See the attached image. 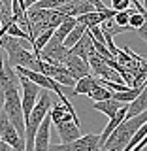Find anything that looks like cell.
Instances as JSON below:
<instances>
[{
  "label": "cell",
  "instance_id": "6da1fadb",
  "mask_svg": "<svg viewBox=\"0 0 147 151\" xmlns=\"http://www.w3.org/2000/svg\"><path fill=\"white\" fill-rule=\"evenodd\" d=\"M0 47L6 49L8 60L6 63L11 68H28V70H36L38 72V57L32 53L30 49H27V45H23V40L13 38L9 34H0Z\"/></svg>",
  "mask_w": 147,
  "mask_h": 151
},
{
  "label": "cell",
  "instance_id": "7a4b0ae2",
  "mask_svg": "<svg viewBox=\"0 0 147 151\" xmlns=\"http://www.w3.org/2000/svg\"><path fill=\"white\" fill-rule=\"evenodd\" d=\"M145 123H147V111H141L134 117H128V119L125 117V119L113 129V132L106 138V142L102 144V147L98 151H123V147H125V145L128 144V140L132 138V134H134L140 127H143Z\"/></svg>",
  "mask_w": 147,
  "mask_h": 151
},
{
  "label": "cell",
  "instance_id": "3957f363",
  "mask_svg": "<svg viewBox=\"0 0 147 151\" xmlns=\"http://www.w3.org/2000/svg\"><path fill=\"white\" fill-rule=\"evenodd\" d=\"M98 134H81L68 144H49V151H98Z\"/></svg>",
  "mask_w": 147,
  "mask_h": 151
},
{
  "label": "cell",
  "instance_id": "277c9868",
  "mask_svg": "<svg viewBox=\"0 0 147 151\" xmlns=\"http://www.w3.org/2000/svg\"><path fill=\"white\" fill-rule=\"evenodd\" d=\"M0 140H4L11 151H25V138L15 130V127L8 121L6 113L0 110Z\"/></svg>",
  "mask_w": 147,
  "mask_h": 151
},
{
  "label": "cell",
  "instance_id": "5b68a950",
  "mask_svg": "<svg viewBox=\"0 0 147 151\" xmlns=\"http://www.w3.org/2000/svg\"><path fill=\"white\" fill-rule=\"evenodd\" d=\"M19 85H21V89H23V96H21L23 117L27 119V117L30 115V111H32V108H34L36 100H38V94H40V87H38L34 81H30L28 78L21 76V74H19Z\"/></svg>",
  "mask_w": 147,
  "mask_h": 151
},
{
  "label": "cell",
  "instance_id": "8992f818",
  "mask_svg": "<svg viewBox=\"0 0 147 151\" xmlns=\"http://www.w3.org/2000/svg\"><path fill=\"white\" fill-rule=\"evenodd\" d=\"M49 138H51V119L49 115H45L34 134V151H49L51 144Z\"/></svg>",
  "mask_w": 147,
  "mask_h": 151
},
{
  "label": "cell",
  "instance_id": "52a82bcc",
  "mask_svg": "<svg viewBox=\"0 0 147 151\" xmlns=\"http://www.w3.org/2000/svg\"><path fill=\"white\" fill-rule=\"evenodd\" d=\"M57 12H60L62 15H68V17H77V15H83V13L94 12V8L89 0H72V2L60 4L57 8Z\"/></svg>",
  "mask_w": 147,
  "mask_h": 151
},
{
  "label": "cell",
  "instance_id": "ba28073f",
  "mask_svg": "<svg viewBox=\"0 0 147 151\" xmlns=\"http://www.w3.org/2000/svg\"><path fill=\"white\" fill-rule=\"evenodd\" d=\"M64 66L68 68V72H70V76H72L74 79H79V78H83V76L91 74L89 63L83 60L81 57H77V55H70L68 53V57H66V60H64Z\"/></svg>",
  "mask_w": 147,
  "mask_h": 151
},
{
  "label": "cell",
  "instance_id": "9c48e42d",
  "mask_svg": "<svg viewBox=\"0 0 147 151\" xmlns=\"http://www.w3.org/2000/svg\"><path fill=\"white\" fill-rule=\"evenodd\" d=\"M55 127H57V132H59L60 144H68V142L81 136V127L75 125L74 121H59Z\"/></svg>",
  "mask_w": 147,
  "mask_h": 151
},
{
  "label": "cell",
  "instance_id": "30bf717a",
  "mask_svg": "<svg viewBox=\"0 0 147 151\" xmlns=\"http://www.w3.org/2000/svg\"><path fill=\"white\" fill-rule=\"evenodd\" d=\"M93 51H94V47L91 45V34H89V30H85V34L79 38L72 47H70L68 53L70 55H77V57H81L83 60H87L89 55H91Z\"/></svg>",
  "mask_w": 147,
  "mask_h": 151
},
{
  "label": "cell",
  "instance_id": "8fae6325",
  "mask_svg": "<svg viewBox=\"0 0 147 151\" xmlns=\"http://www.w3.org/2000/svg\"><path fill=\"white\" fill-rule=\"evenodd\" d=\"M141 111H147V91H145V89H143V91H141L132 102L126 104V113H125V117L128 119V117H134V115H138V113H141Z\"/></svg>",
  "mask_w": 147,
  "mask_h": 151
},
{
  "label": "cell",
  "instance_id": "7c38bea8",
  "mask_svg": "<svg viewBox=\"0 0 147 151\" xmlns=\"http://www.w3.org/2000/svg\"><path fill=\"white\" fill-rule=\"evenodd\" d=\"M96 85V78L94 76H83V78L75 79L74 87H72V96H77V94H87L91 89Z\"/></svg>",
  "mask_w": 147,
  "mask_h": 151
},
{
  "label": "cell",
  "instance_id": "4fadbf2b",
  "mask_svg": "<svg viewBox=\"0 0 147 151\" xmlns=\"http://www.w3.org/2000/svg\"><path fill=\"white\" fill-rule=\"evenodd\" d=\"M123 106L121 102H117V100H113V98H108V100H98V102H93V110H96V111H102L104 115L110 119V117L115 113L119 108Z\"/></svg>",
  "mask_w": 147,
  "mask_h": 151
},
{
  "label": "cell",
  "instance_id": "5bb4252c",
  "mask_svg": "<svg viewBox=\"0 0 147 151\" xmlns=\"http://www.w3.org/2000/svg\"><path fill=\"white\" fill-rule=\"evenodd\" d=\"M106 19H111V17H108L106 13H100V12H89V13H83V15H77L75 21L89 28V27H94V25H100Z\"/></svg>",
  "mask_w": 147,
  "mask_h": 151
},
{
  "label": "cell",
  "instance_id": "9a60e30c",
  "mask_svg": "<svg viewBox=\"0 0 147 151\" xmlns=\"http://www.w3.org/2000/svg\"><path fill=\"white\" fill-rule=\"evenodd\" d=\"M145 87H128L126 91H117V93H111V98L113 100H117V102H121V104H128L132 102L138 94L143 91Z\"/></svg>",
  "mask_w": 147,
  "mask_h": 151
},
{
  "label": "cell",
  "instance_id": "2e32d148",
  "mask_svg": "<svg viewBox=\"0 0 147 151\" xmlns=\"http://www.w3.org/2000/svg\"><path fill=\"white\" fill-rule=\"evenodd\" d=\"M85 30H87V27L85 25H81V23H77L75 21V25L72 27V30L68 32V34H66V38H64V42H62V45L66 47V49H70V47H72L75 42L79 40V38H81L83 34H85Z\"/></svg>",
  "mask_w": 147,
  "mask_h": 151
},
{
  "label": "cell",
  "instance_id": "e0dca14e",
  "mask_svg": "<svg viewBox=\"0 0 147 151\" xmlns=\"http://www.w3.org/2000/svg\"><path fill=\"white\" fill-rule=\"evenodd\" d=\"M128 28L130 30H140L141 34H145V13H140V12H136L134 8H130Z\"/></svg>",
  "mask_w": 147,
  "mask_h": 151
},
{
  "label": "cell",
  "instance_id": "ac0fdd59",
  "mask_svg": "<svg viewBox=\"0 0 147 151\" xmlns=\"http://www.w3.org/2000/svg\"><path fill=\"white\" fill-rule=\"evenodd\" d=\"M87 96L91 98L93 102H98V100H108V98H111V91L108 87H104V85L98 83V79H96V85L91 89V91L87 93Z\"/></svg>",
  "mask_w": 147,
  "mask_h": 151
},
{
  "label": "cell",
  "instance_id": "d6986e66",
  "mask_svg": "<svg viewBox=\"0 0 147 151\" xmlns=\"http://www.w3.org/2000/svg\"><path fill=\"white\" fill-rule=\"evenodd\" d=\"M145 134H147V130H145V125H143V127H140V129L136 130L134 134H132V138L128 140V144L123 147V151H130L132 147H134V145H138L141 140H145Z\"/></svg>",
  "mask_w": 147,
  "mask_h": 151
},
{
  "label": "cell",
  "instance_id": "ffe728a7",
  "mask_svg": "<svg viewBox=\"0 0 147 151\" xmlns=\"http://www.w3.org/2000/svg\"><path fill=\"white\" fill-rule=\"evenodd\" d=\"M6 34L13 36V38H19V40H30V38H28V34L17 25V23H9V25L6 27Z\"/></svg>",
  "mask_w": 147,
  "mask_h": 151
},
{
  "label": "cell",
  "instance_id": "44dd1931",
  "mask_svg": "<svg viewBox=\"0 0 147 151\" xmlns=\"http://www.w3.org/2000/svg\"><path fill=\"white\" fill-rule=\"evenodd\" d=\"M128 15H130V8H128V9H123V12H115L113 21H115V25H119L121 28L130 30V28H128Z\"/></svg>",
  "mask_w": 147,
  "mask_h": 151
},
{
  "label": "cell",
  "instance_id": "7402d4cb",
  "mask_svg": "<svg viewBox=\"0 0 147 151\" xmlns=\"http://www.w3.org/2000/svg\"><path fill=\"white\" fill-rule=\"evenodd\" d=\"M66 0H38L36 4H32L30 8H40V9H57L60 4H64Z\"/></svg>",
  "mask_w": 147,
  "mask_h": 151
},
{
  "label": "cell",
  "instance_id": "603a6c76",
  "mask_svg": "<svg viewBox=\"0 0 147 151\" xmlns=\"http://www.w3.org/2000/svg\"><path fill=\"white\" fill-rule=\"evenodd\" d=\"M9 23H13L11 19V12L4 6L2 2H0V25H9Z\"/></svg>",
  "mask_w": 147,
  "mask_h": 151
},
{
  "label": "cell",
  "instance_id": "cb8c5ba5",
  "mask_svg": "<svg viewBox=\"0 0 147 151\" xmlns=\"http://www.w3.org/2000/svg\"><path fill=\"white\" fill-rule=\"evenodd\" d=\"M132 6L130 0H111V9L113 12H123V9H128Z\"/></svg>",
  "mask_w": 147,
  "mask_h": 151
},
{
  "label": "cell",
  "instance_id": "d4e9b609",
  "mask_svg": "<svg viewBox=\"0 0 147 151\" xmlns=\"http://www.w3.org/2000/svg\"><path fill=\"white\" fill-rule=\"evenodd\" d=\"M36 2H38V0H19V6H21L23 12H27V9L30 8L32 4H36Z\"/></svg>",
  "mask_w": 147,
  "mask_h": 151
},
{
  "label": "cell",
  "instance_id": "484cf974",
  "mask_svg": "<svg viewBox=\"0 0 147 151\" xmlns=\"http://www.w3.org/2000/svg\"><path fill=\"white\" fill-rule=\"evenodd\" d=\"M0 2H2V4H4V6H6V8L9 9V2H11V0H0Z\"/></svg>",
  "mask_w": 147,
  "mask_h": 151
},
{
  "label": "cell",
  "instance_id": "4316f807",
  "mask_svg": "<svg viewBox=\"0 0 147 151\" xmlns=\"http://www.w3.org/2000/svg\"><path fill=\"white\" fill-rule=\"evenodd\" d=\"M6 27L8 25H0V34H4V32H6Z\"/></svg>",
  "mask_w": 147,
  "mask_h": 151
},
{
  "label": "cell",
  "instance_id": "83f0119b",
  "mask_svg": "<svg viewBox=\"0 0 147 151\" xmlns=\"http://www.w3.org/2000/svg\"><path fill=\"white\" fill-rule=\"evenodd\" d=\"M140 151H145V147H143V149H140Z\"/></svg>",
  "mask_w": 147,
  "mask_h": 151
},
{
  "label": "cell",
  "instance_id": "f1b7e54d",
  "mask_svg": "<svg viewBox=\"0 0 147 151\" xmlns=\"http://www.w3.org/2000/svg\"><path fill=\"white\" fill-rule=\"evenodd\" d=\"M66 2H72V0H66Z\"/></svg>",
  "mask_w": 147,
  "mask_h": 151
}]
</instances>
